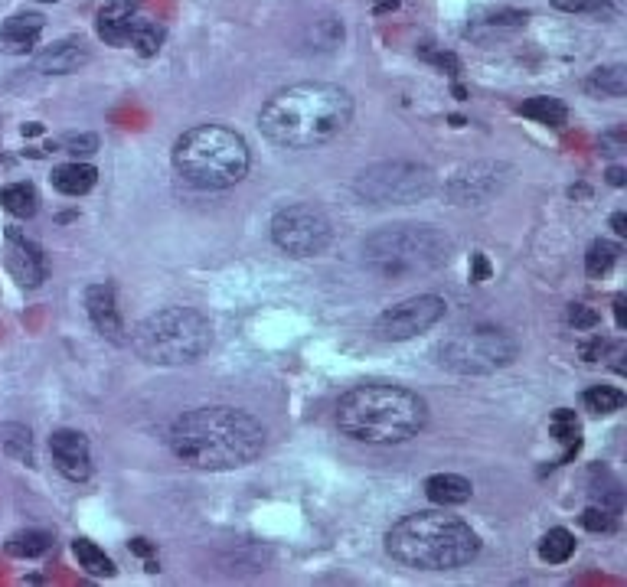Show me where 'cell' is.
Returning <instances> with one entry per match:
<instances>
[{
	"instance_id": "obj_1",
	"label": "cell",
	"mask_w": 627,
	"mask_h": 587,
	"mask_svg": "<svg viewBox=\"0 0 627 587\" xmlns=\"http://www.w3.org/2000/svg\"><path fill=\"white\" fill-rule=\"evenodd\" d=\"M167 444L177 460L196 470H236L265 451V428L249 411L206 405L183 411L170 424Z\"/></svg>"
},
{
	"instance_id": "obj_2",
	"label": "cell",
	"mask_w": 627,
	"mask_h": 587,
	"mask_svg": "<svg viewBox=\"0 0 627 587\" xmlns=\"http://www.w3.org/2000/svg\"><path fill=\"white\" fill-rule=\"evenodd\" d=\"M353 118V98L334 82H301L268 98L258 128L278 147L307 151L334 141Z\"/></svg>"
},
{
	"instance_id": "obj_3",
	"label": "cell",
	"mask_w": 627,
	"mask_h": 587,
	"mask_svg": "<svg viewBox=\"0 0 627 587\" xmlns=\"http://www.w3.org/2000/svg\"><path fill=\"white\" fill-rule=\"evenodd\" d=\"M386 552L415 571H458L481 552V539L464 519L425 509L399 519L386 535Z\"/></svg>"
},
{
	"instance_id": "obj_4",
	"label": "cell",
	"mask_w": 627,
	"mask_h": 587,
	"mask_svg": "<svg viewBox=\"0 0 627 587\" xmlns=\"http://www.w3.org/2000/svg\"><path fill=\"white\" fill-rule=\"evenodd\" d=\"M425 421V398L402 385H360L337 405V428L360 444H402L422 431Z\"/></svg>"
},
{
	"instance_id": "obj_5",
	"label": "cell",
	"mask_w": 627,
	"mask_h": 587,
	"mask_svg": "<svg viewBox=\"0 0 627 587\" xmlns=\"http://www.w3.org/2000/svg\"><path fill=\"white\" fill-rule=\"evenodd\" d=\"M174 167L196 190H229L245 180L252 154L245 137L223 124H196L174 144Z\"/></svg>"
},
{
	"instance_id": "obj_6",
	"label": "cell",
	"mask_w": 627,
	"mask_h": 587,
	"mask_svg": "<svg viewBox=\"0 0 627 587\" xmlns=\"http://www.w3.org/2000/svg\"><path fill=\"white\" fill-rule=\"evenodd\" d=\"M451 261V239L435 226H386L363 242V265L383 281H405L415 274H432Z\"/></svg>"
},
{
	"instance_id": "obj_7",
	"label": "cell",
	"mask_w": 627,
	"mask_h": 587,
	"mask_svg": "<svg viewBox=\"0 0 627 587\" xmlns=\"http://www.w3.org/2000/svg\"><path fill=\"white\" fill-rule=\"evenodd\" d=\"M131 346L151 366H190L213 346V323L193 307H164L134 327Z\"/></svg>"
},
{
	"instance_id": "obj_8",
	"label": "cell",
	"mask_w": 627,
	"mask_h": 587,
	"mask_svg": "<svg viewBox=\"0 0 627 587\" xmlns=\"http://www.w3.org/2000/svg\"><path fill=\"white\" fill-rule=\"evenodd\" d=\"M438 366L458 376H490L516 359V343L497 327H471V330H454L445 343L435 349Z\"/></svg>"
},
{
	"instance_id": "obj_9",
	"label": "cell",
	"mask_w": 627,
	"mask_h": 587,
	"mask_svg": "<svg viewBox=\"0 0 627 587\" xmlns=\"http://www.w3.org/2000/svg\"><path fill=\"white\" fill-rule=\"evenodd\" d=\"M353 190L373 206H405L432 196L435 173L425 164H412V160H383V164L366 167L356 177Z\"/></svg>"
},
{
	"instance_id": "obj_10",
	"label": "cell",
	"mask_w": 627,
	"mask_h": 587,
	"mask_svg": "<svg viewBox=\"0 0 627 587\" xmlns=\"http://www.w3.org/2000/svg\"><path fill=\"white\" fill-rule=\"evenodd\" d=\"M272 239L291 258H317L327 252L330 239H334V229H330V219L321 209L294 203L275 212Z\"/></svg>"
},
{
	"instance_id": "obj_11",
	"label": "cell",
	"mask_w": 627,
	"mask_h": 587,
	"mask_svg": "<svg viewBox=\"0 0 627 587\" xmlns=\"http://www.w3.org/2000/svg\"><path fill=\"white\" fill-rule=\"evenodd\" d=\"M448 304L441 301L438 294H418V297H409V301H402L396 307H389L386 314L376 317V336L386 343H402V340H412V336L432 330L435 323L445 317Z\"/></svg>"
},
{
	"instance_id": "obj_12",
	"label": "cell",
	"mask_w": 627,
	"mask_h": 587,
	"mask_svg": "<svg viewBox=\"0 0 627 587\" xmlns=\"http://www.w3.org/2000/svg\"><path fill=\"white\" fill-rule=\"evenodd\" d=\"M510 180V167L497 164V160H474L451 173L445 183V193L454 206H481L487 199H494Z\"/></svg>"
},
{
	"instance_id": "obj_13",
	"label": "cell",
	"mask_w": 627,
	"mask_h": 587,
	"mask_svg": "<svg viewBox=\"0 0 627 587\" xmlns=\"http://www.w3.org/2000/svg\"><path fill=\"white\" fill-rule=\"evenodd\" d=\"M4 265L14 274L20 287H40L46 281V255L33 239H27L20 229H7L4 239Z\"/></svg>"
},
{
	"instance_id": "obj_14",
	"label": "cell",
	"mask_w": 627,
	"mask_h": 587,
	"mask_svg": "<svg viewBox=\"0 0 627 587\" xmlns=\"http://www.w3.org/2000/svg\"><path fill=\"white\" fill-rule=\"evenodd\" d=\"M49 454H53L56 470L72 483H85L92 477V451L89 437L76 428H59L49 437Z\"/></svg>"
},
{
	"instance_id": "obj_15",
	"label": "cell",
	"mask_w": 627,
	"mask_h": 587,
	"mask_svg": "<svg viewBox=\"0 0 627 587\" xmlns=\"http://www.w3.org/2000/svg\"><path fill=\"white\" fill-rule=\"evenodd\" d=\"M89 59L92 53L82 36H66V40L46 46L43 53L33 59V69L43 72V76H69V72H79Z\"/></svg>"
},
{
	"instance_id": "obj_16",
	"label": "cell",
	"mask_w": 627,
	"mask_h": 587,
	"mask_svg": "<svg viewBox=\"0 0 627 587\" xmlns=\"http://www.w3.org/2000/svg\"><path fill=\"white\" fill-rule=\"evenodd\" d=\"M85 310L95 330L112 343H125V323H121L118 304H115V287L112 284H92L85 291Z\"/></svg>"
},
{
	"instance_id": "obj_17",
	"label": "cell",
	"mask_w": 627,
	"mask_h": 587,
	"mask_svg": "<svg viewBox=\"0 0 627 587\" xmlns=\"http://www.w3.org/2000/svg\"><path fill=\"white\" fill-rule=\"evenodd\" d=\"M138 0H108V4L98 10L95 30L108 46H128L131 30L138 23Z\"/></svg>"
},
{
	"instance_id": "obj_18",
	"label": "cell",
	"mask_w": 627,
	"mask_h": 587,
	"mask_svg": "<svg viewBox=\"0 0 627 587\" xmlns=\"http://www.w3.org/2000/svg\"><path fill=\"white\" fill-rule=\"evenodd\" d=\"M46 20L40 14H14L0 23V49L10 56H27L40 43Z\"/></svg>"
},
{
	"instance_id": "obj_19",
	"label": "cell",
	"mask_w": 627,
	"mask_h": 587,
	"mask_svg": "<svg viewBox=\"0 0 627 587\" xmlns=\"http://www.w3.org/2000/svg\"><path fill=\"white\" fill-rule=\"evenodd\" d=\"M425 493L435 506H464L467 499L474 496V486L467 477H458V473H435V477L425 480Z\"/></svg>"
},
{
	"instance_id": "obj_20",
	"label": "cell",
	"mask_w": 627,
	"mask_h": 587,
	"mask_svg": "<svg viewBox=\"0 0 627 587\" xmlns=\"http://www.w3.org/2000/svg\"><path fill=\"white\" fill-rule=\"evenodd\" d=\"M53 190L63 193V196H85L95 186L98 180V170L92 164H79V160H72V164H63L53 170Z\"/></svg>"
},
{
	"instance_id": "obj_21",
	"label": "cell",
	"mask_w": 627,
	"mask_h": 587,
	"mask_svg": "<svg viewBox=\"0 0 627 587\" xmlns=\"http://www.w3.org/2000/svg\"><path fill=\"white\" fill-rule=\"evenodd\" d=\"M549 431H552V437H556L559 444H565L562 464H569V460L579 454V447H582V424H579V418H575V411L559 408L556 415L549 418Z\"/></svg>"
},
{
	"instance_id": "obj_22",
	"label": "cell",
	"mask_w": 627,
	"mask_h": 587,
	"mask_svg": "<svg viewBox=\"0 0 627 587\" xmlns=\"http://www.w3.org/2000/svg\"><path fill=\"white\" fill-rule=\"evenodd\" d=\"M523 118H533L539 124H549V128H562L565 121H569V108H565L559 98H549V95H536V98H526V102L516 108Z\"/></svg>"
},
{
	"instance_id": "obj_23",
	"label": "cell",
	"mask_w": 627,
	"mask_h": 587,
	"mask_svg": "<svg viewBox=\"0 0 627 587\" xmlns=\"http://www.w3.org/2000/svg\"><path fill=\"white\" fill-rule=\"evenodd\" d=\"M53 548V532L46 529H23L7 539V555L14 558H40Z\"/></svg>"
},
{
	"instance_id": "obj_24",
	"label": "cell",
	"mask_w": 627,
	"mask_h": 587,
	"mask_svg": "<svg viewBox=\"0 0 627 587\" xmlns=\"http://www.w3.org/2000/svg\"><path fill=\"white\" fill-rule=\"evenodd\" d=\"M0 206H4L10 216L17 219H30L40 209V199H36L33 183H10L0 190Z\"/></svg>"
},
{
	"instance_id": "obj_25",
	"label": "cell",
	"mask_w": 627,
	"mask_h": 587,
	"mask_svg": "<svg viewBox=\"0 0 627 587\" xmlns=\"http://www.w3.org/2000/svg\"><path fill=\"white\" fill-rule=\"evenodd\" d=\"M72 555H76L79 568H85L89 574H95V578H115V561L108 558L95 542H89V539H76V542H72Z\"/></svg>"
},
{
	"instance_id": "obj_26",
	"label": "cell",
	"mask_w": 627,
	"mask_h": 587,
	"mask_svg": "<svg viewBox=\"0 0 627 587\" xmlns=\"http://www.w3.org/2000/svg\"><path fill=\"white\" fill-rule=\"evenodd\" d=\"M585 89L595 95L621 98V95H627V69L624 66H601L585 79Z\"/></svg>"
},
{
	"instance_id": "obj_27",
	"label": "cell",
	"mask_w": 627,
	"mask_h": 587,
	"mask_svg": "<svg viewBox=\"0 0 627 587\" xmlns=\"http://www.w3.org/2000/svg\"><path fill=\"white\" fill-rule=\"evenodd\" d=\"M575 552V535L569 529H549L539 542V558L549 561V565H562L569 561Z\"/></svg>"
},
{
	"instance_id": "obj_28",
	"label": "cell",
	"mask_w": 627,
	"mask_h": 587,
	"mask_svg": "<svg viewBox=\"0 0 627 587\" xmlns=\"http://www.w3.org/2000/svg\"><path fill=\"white\" fill-rule=\"evenodd\" d=\"M621 255V248L608 242V239H598L588 245V255H585V271H588V278H605V274L614 268V261H618Z\"/></svg>"
},
{
	"instance_id": "obj_29",
	"label": "cell",
	"mask_w": 627,
	"mask_h": 587,
	"mask_svg": "<svg viewBox=\"0 0 627 587\" xmlns=\"http://www.w3.org/2000/svg\"><path fill=\"white\" fill-rule=\"evenodd\" d=\"M582 405L592 411V415H614V411L624 408V392L614 389V385H595L582 395Z\"/></svg>"
},
{
	"instance_id": "obj_30",
	"label": "cell",
	"mask_w": 627,
	"mask_h": 587,
	"mask_svg": "<svg viewBox=\"0 0 627 587\" xmlns=\"http://www.w3.org/2000/svg\"><path fill=\"white\" fill-rule=\"evenodd\" d=\"M161 43H164V27H161V23L138 17V23H134V30H131L128 46L138 49L141 56H157V49H161Z\"/></svg>"
},
{
	"instance_id": "obj_31",
	"label": "cell",
	"mask_w": 627,
	"mask_h": 587,
	"mask_svg": "<svg viewBox=\"0 0 627 587\" xmlns=\"http://www.w3.org/2000/svg\"><path fill=\"white\" fill-rule=\"evenodd\" d=\"M4 451L10 457H17L20 464H33V441H30V431L14 424V428H4Z\"/></svg>"
},
{
	"instance_id": "obj_32",
	"label": "cell",
	"mask_w": 627,
	"mask_h": 587,
	"mask_svg": "<svg viewBox=\"0 0 627 587\" xmlns=\"http://www.w3.org/2000/svg\"><path fill=\"white\" fill-rule=\"evenodd\" d=\"M552 7L562 14H585V17H614L608 0H552Z\"/></svg>"
},
{
	"instance_id": "obj_33",
	"label": "cell",
	"mask_w": 627,
	"mask_h": 587,
	"mask_svg": "<svg viewBox=\"0 0 627 587\" xmlns=\"http://www.w3.org/2000/svg\"><path fill=\"white\" fill-rule=\"evenodd\" d=\"M582 526L588 532H614V526H618V522H614V512L611 509H605V506H588L582 512Z\"/></svg>"
},
{
	"instance_id": "obj_34",
	"label": "cell",
	"mask_w": 627,
	"mask_h": 587,
	"mask_svg": "<svg viewBox=\"0 0 627 587\" xmlns=\"http://www.w3.org/2000/svg\"><path fill=\"white\" fill-rule=\"evenodd\" d=\"M418 56H422L425 62H432V66H438L441 72H448V76H458V72H461V59L454 53H445V49L422 46V49H418Z\"/></svg>"
},
{
	"instance_id": "obj_35",
	"label": "cell",
	"mask_w": 627,
	"mask_h": 587,
	"mask_svg": "<svg viewBox=\"0 0 627 587\" xmlns=\"http://www.w3.org/2000/svg\"><path fill=\"white\" fill-rule=\"evenodd\" d=\"M63 151L72 157H92L98 151V137L95 134H69L63 141Z\"/></svg>"
},
{
	"instance_id": "obj_36",
	"label": "cell",
	"mask_w": 627,
	"mask_h": 587,
	"mask_svg": "<svg viewBox=\"0 0 627 587\" xmlns=\"http://www.w3.org/2000/svg\"><path fill=\"white\" fill-rule=\"evenodd\" d=\"M598 310H592L588 304H572L569 307V323L575 330H595L598 327Z\"/></svg>"
},
{
	"instance_id": "obj_37",
	"label": "cell",
	"mask_w": 627,
	"mask_h": 587,
	"mask_svg": "<svg viewBox=\"0 0 627 587\" xmlns=\"http://www.w3.org/2000/svg\"><path fill=\"white\" fill-rule=\"evenodd\" d=\"M624 147H627V141H624V131H611V134L601 137V154L618 157V154L624 151Z\"/></svg>"
},
{
	"instance_id": "obj_38",
	"label": "cell",
	"mask_w": 627,
	"mask_h": 587,
	"mask_svg": "<svg viewBox=\"0 0 627 587\" xmlns=\"http://www.w3.org/2000/svg\"><path fill=\"white\" fill-rule=\"evenodd\" d=\"M608 349H611V343H608V340H601V336H598V340H592L588 346H582V356H585V362H601V359L608 356Z\"/></svg>"
},
{
	"instance_id": "obj_39",
	"label": "cell",
	"mask_w": 627,
	"mask_h": 587,
	"mask_svg": "<svg viewBox=\"0 0 627 587\" xmlns=\"http://www.w3.org/2000/svg\"><path fill=\"white\" fill-rule=\"evenodd\" d=\"M487 278H490L487 258H484V252H474V255H471V281H474V284H481V281H487Z\"/></svg>"
},
{
	"instance_id": "obj_40",
	"label": "cell",
	"mask_w": 627,
	"mask_h": 587,
	"mask_svg": "<svg viewBox=\"0 0 627 587\" xmlns=\"http://www.w3.org/2000/svg\"><path fill=\"white\" fill-rule=\"evenodd\" d=\"M131 552H134V555H141V558H147V561H151V552H154V548H151V545H147V539H134V542H131Z\"/></svg>"
},
{
	"instance_id": "obj_41",
	"label": "cell",
	"mask_w": 627,
	"mask_h": 587,
	"mask_svg": "<svg viewBox=\"0 0 627 587\" xmlns=\"http://www.w3.org/2000/svg\"><path fill=\"white\" fill-rule=\"evenodd\" d=\"M614 317H618V327L624 330L627 327V314H624V297L621 294L614 297Z\"/></svg>"
},
{
	"instance_id": "obj_42",
	"label": "cell",
	"mask_w": 627,
	"mask_h": 587,
	"mask_svg": "<svg viewBox=\"0 0 627 587\" xmlns=\"http://www.w3.org/2000/svg\"><path fill=\"white\" fill-rule=\"evenodd\" d=\"M611 229L618 232V235H627V216H624V212H614V216H611Z\"/></svg>"
},
{
	"instance_id": "obj_43",
	"label": "cell",
	"mask_w": 627,
	"mask_h": 587,
	"mask_svg": "<svg viewBox=\"0 0 627 587\" xmlns=\"http://www.w3.org/2000/svg\"><path fill=\"white\" fill-rule=\"evenodd\" d=\"M608 183H611V186H624V183H627V173H624L621 167H611V170H608Z\"/></svg>"
},
{
	"instance_id": "obj_44",
	"label": "cell",
	"mask_w": 627,
	"mask_h": 587,
	"mask_svg": "<svg viewBox=\"0 0 627 587\" xmlns=\"http://www.w3.org/2000/svg\"><path fill=\"white\" fill-rule=\"evenodd\" d=\"M43 131V124H27V128H23V134H40Z\"/></svg>"
},
{
	"instance_id": "obj_45",
	"label": "cell",
	"mask_w": 627,
	"mask_h": 587,
	"mask_svg": "<svg viewBox=\"0 0 627 587\" xmlns=\"http://www.w3.org/2000/svg\"><path fill=\"white\" fill-rule=\"evenodd\" d=\"M40 4H56V0H40Z\"/></svg>"
}]
</instances>
